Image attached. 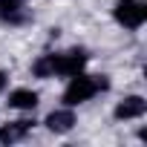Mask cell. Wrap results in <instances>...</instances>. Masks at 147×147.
Returning a JSON list of instances; mask_svg holds the SVG:
<instances>
[{
    "mask_svg": "<svg viewBox=\"0 0 147 147\" xmlns=\"http://www.w3.org/2000/svg\"><path fill=\"white\" fill-rule=\"evenodd\" d=\"M110 87V81L104 78V75H72V81H69V87L63 90V101L69 104V107H75V104H84V101H90L92 95H98L101 90H107Z\"/></svg>",
    "mask_w": 147,
    "mask_h": 147,
    "instance_id": "obj_1",
    "label": "cell"
},
{
    "mask_svg": "<svg viewBox=\"0 0 147 147\" xmlns=\"http://www.w3.org/2000/svg\"><path fill=\"white\" fill-rule=\"evenodd\" d=\"M115 20L127 29H138L147 20V6L141 0H118L115 3Z\"/></svg>",
    "mask_w": 147,
    "mask_h": 147,
    "instance_id": "obj_2",
    "label": "cell"
},
{
    "mask_svg": "<svg viewBox=\"0 0 147 147\" xmlns=\"http://www.w3.org/2000/svg\"><path fill=\"white\" fill-rule=\"evenodd\" d=\"M55 63V75H78L87 63V52L84 49H69L63 55H52Z\"/></svg>",
    "mask_w": 147,
    "mask_h": 147,
    "instance_id": "obj_3",
    "label": "cell"
},
{
    "mask_svg": "<svg viewBox=\"0 0 147 147\" xmlns=\"http://www.w3.org/2000/svg\"><path fill=\"white\" fill-rule=\"evenodd\" d=\"M144 110H147V101H144L141 95H130V98H124V101L115 107V118H121V121L138 118V115H144Z\"/></svg>",
    "mask_w": 147,
    "mask_h": 147,
    "instance_id": "obj_4",
    "label": "cell"
},
{
    "mask_svg": "<svg viewBox=\"0 0 147 147\" xmlns=\"http://www.w3.org/2000/svg\"><path fill=\"white\" fill-rule=\"evenodd\" d=\"M29 18L23 0H0V20L6 23H23Z\"/></svg>",
    "mask_w": 147,
    "mask_h": 147,
    "instance_id": "obj_5",
    "label": "cell"
},
{
    "mask_svg": "<svg viewBox=\"0 0 147 147\" xmlns=\"http://www.w3.org/2000/svg\"><path fill=\"white\" fill-rule=\"evenodd\" d=\"M32 130V121L20 118V121H9L6 127H0V141L3 144H15L20 138H26V133Z\"/></svg>",
    "mask_w": 147,
    "mask_h": 147,
    "instance_id": "obj_6",
    "label": "cell"
},
{
    "mask_svg": "<svg viewBox=\"0 0 147 147\" xmlns=\"http://www.w3.org/2000/svg\"><path fill=\"white\" fill-rule=\"evenodd\" d=\"M72 124H75L72 110H55V113H49V118H46V127H49L52 133H69Z\"/></svg>",
    "mask_w": 147,
    "mask_h": 147,
    "instance_id": "obj_7",
    "label": "cell"
},
{
    "mask_svg": "<svg viewBox=\"0 0 147 147\" xmlns=\"http://www.w3.org/2000/svg\"><path fill=\"white\" fill-rule=\"evenodd\" d=\"M9 107L35 110V107H38V92H32V90H15V92L9 95Z\"/></svg>",
    "mask_w": 147,
    "mask_h": 147,
    "instance_id": "obj_8",
    "label": "cell"
},
{
    "mask_svg": "<svg viewBox=\"0 0 147 147\" xmlns=\"http://www.w3.org/2000/svg\"><path fill=\"white\" fill-rule=\"evenodd\" d=\"M6 87V75H3V72H0V90H3Z\"/></svg>",
    "mask_w": 147,
    "mask_h": 147,
    "instance_id": "obj_9",
    "label": "cell"
}]
</instances>
